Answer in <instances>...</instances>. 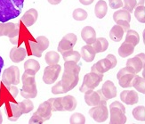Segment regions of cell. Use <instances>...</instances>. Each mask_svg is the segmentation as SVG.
<instances>
[{
  "label": "cell",
  "mask_w": 145,
  "mask_h": 124,
  "mask_svg": "<svg viewBox=\"0 0 145 124\" xmlns=\"http://www.w3.org/2000/svg\"><path fill=\"white\" fill-rule=\"evenodd\" d=\"M93 1H94V0H79V2H80L82 5H91Z\"/></svg>",
  "instance_id": "50"
},
{
  "label": "cell",
  "mask_w": 145,
  "mask_h": 124,
  "mask_svg": "<svg viewBox=\"0 0 145 124\" xmlns=\"http://www.w3.org/2000/svg\"><path fill=\"white\" fill-rule=\"evenodd\" d=\"M102 92L107 100L117 96V88L111 80H106L102 87Z\"/></svg>",
  "instance_id": "19"
},
{
  "label": "cell",
  "mask_w": 145,
  "mask_h": 124,
  "mask_svg": "<svg viewBox=\"0 0 145 124\" xmlns=\"http://www.w3.org/2000/svg\"><path fill=\"white\" fill-rule=\"evenodd\" d=\"M109 5L111 9H118L123 7V1L122 0H109Z\"/></svg>",
  "instance_id": "47"
},
{
  "label": "cell",
  "mask_w": 145,
  "mask_h": 124,
  "mask_svg": "<svg viewBox=\"0 0 145 124\" xmlns=\"http://www.w3.org/2000/svg\"><path fill=\"white\" fill-rule=\"evenodd\" d=\"M117 24H118V25H120L124 30H125V32H127V30H130V22H127V21H124V20H119L118 22H116Z\"/></svg>",
  "instance_id": "48"
},
{
  "label": "cell",
  "mask_w": 145,
  "mask_h": 124,
  "mask_svg": "<svg viewBox=\"0 0 145 124\" xmlns=\"http://www.w3.org/2000/svg\"><path fill=\"white\" fill-rule=\"evenodd\" d=\"M2 81L9 85H18L20 83V70L17 66H10L3 72Z\"/></svg>",
  "instance_id": "10"
},
{
  "label": "cell",
  "mask_w": 145,
  "mask_h": 124,
  "mask_svg": "<svg viewBox=\"0 0 145 124\" xmlns=\"http://www.w3.org/2000/svg\"><path fill=\"white\" fill-rule=\"evenodd\" d=\"M134 51H135V46L133 44H131V43L125 41L118 48V54L122 58H125L133 54Z\"/></svg>",
  "instance_id": "26"
},
{
  "label": "cell",
  "mask_w": 145,
  "mask_h": 124,
  "mask_svg": "<svg viewBox=\"0 0 145 124\" xmlns=\"http://www.w3.org/2000/svg\"><path fill=\"white\" fill-rule=\"evenodd\" d=\"M49 47V40L45 36H39L35 40L29 41L30 54L36 57H41L42 53Z\"/></svg>",
  "instance_id": "3"
},
{
  "label": "cell",
  "mask_w": 145,
  "mask_h": 124,
  "mask_svg": "<svg viewBox=\"0 0 145 124\" xmlns=\"http://www.w3.org/2000/svg\"><path fill=\"white\" fill-rule=\"evenodd\" d=\"M45 60H46V63L48 65L57 64L59 63V60H60V54L57 52L49 51L46 54Z\"/></svg>",
  "instance_id": "34"
},
{
  "label": "cell",
  "mask_w": 145,
  "mask_h": 124,
  "mask_svg": "<svg viewBox=\"0 0 145 124\" xmlns=\"http://www.w3.org/2000/svg\"><path fill=\"white\" fill-rule=\"evenodd\" d=\"M92 45L96 53H103L108 49L109 42L104 38H97Z\"/></svg>",
  "instance_id": "28"
},
{
  "label": "cell",
  "mask_w": 145,
  "mask_h": 124,
  "mask_svg": "<svg viewBox=\"0 0 145 124\" xmlns=\"http://www.w3.org/2000/svg\"><path fill=\"white\" fill-rule=\"evenodd\" d=\"M49 103L51 104V106L53 109V112H63V105H62V100L61 97L58 98H50L48 99Z\"/></svg>",
  "instance_id": "39"
},
{
  "label": "cell",
  "mask_w": 145,
  "mask_h": 124,
  "mask_svg": "<svg viewBox=\"0 0 145 124\" xmlns=\"http://www.w3.org/2000/svg\"><path fill=\"white\" fill-rule=\"evenodd\" d=\"M22 21L20 22L16 23V27L14 30L8 37L10 42L14 45H21L22 42L27 40L30 37L28 30H26L22 27Z\"/></svg>",
  "instance_id": "7"
},
{
  "label": "cell",
  "mask_w": 145,
  "mask_h": 124,
  "mask_svg": "<svg viewBox=\"0 0 145 124\" xmlns=\"http://www.w3.org/2000/svg\"><path fill=\"white\" fill-rule=\"evenodd\" d=\"M113 19H114L115 22L119 21V20H124V21H127L130 22L131 21V13L127 9H120L116 11L114 14H113Z\"/></svg>",
  "instance_id": "31"
},
{
  "label": "cell",
  "mask_w": 145,
  "mask_h": 124,
  "mask_svg": "<svg viewBox=\"0 0 145 124\" xmlns=\"http://www.w3.org/2000/svg\"><path fill=\"white\" fill-rule=\"evenodd\" d=\"M78 41V38L74 33H68L66 34L61 40L59 42L58 45V51L62 54L63 53L72 50L74 46Z\"/></svg>",
  "instance_id": "12"
},
{
  "label": "cell",
  "mask_w": 145,
  "mask_h": 124,
  "mask_svg": "<svg viewBox=\"0 0 145 124\" xmlns=\"http://www.w3.org/2000/svg\"><path fill=\"white\" fill-rule=\"evenodd\" d=\"M36 113L37 114H39L45 121H48L50 118H51L52 113H53L51 104L49 103L48 100L43 102L39 106V108H37Z\"/></svg>",
  "instance_id": "22"
},
{
  "label": "cell",
  "mask_w": 145,
  "mask_h": 124,
  "mask_svg": "<svg viewBox=\"0 0 145 124\" xmlns=\"http://www.w3.org/2000/svg\"><path fill=\"white\" fill-rule=\"evenodd\" d=\"M107 12H108V7H107L106 2L103 0L98 1L95 5V7H94V14H95L96 17L99 19H103L107 14Z\"/></svg>",
  "instance_id": "29"
},
{
  "label": "cell",
  "mask_w": 145,
  "mask_h": 124,
  "mask_svg": "<svg viewBox=\"0 0 145 124\" xmlns=\"http://www.w3.org/2000/svg\"><path fill=\"white\" fill-rule=\"evenodd\" d=\"M24 0H0V22H7L21 14Z\"/></svg>",
  "instance_id": "1"
},
{
  "label": "cell",
  "mask_w": 145,
  "mask_h": 124,
  "mask_svg": "<svg viewBox=\"0 0 145 124\" xmlns=\"http://www.w3.org/2000/svg\"><path fill=\"white\" fill-rule=\"evenodd\" d=\"M52 93L54 95H59V94H64V93H67L66 90L64 89L63 86H62L61 80L58 81L56 83L53 88H52Z\"/></svg>",
  "instance_id": "45"
},
{
  "label": "cell",
  "mask_w": 145,
  "mask_h": 124,
  "mask_svg": "<svg viewBox=\"0 0 145 124\" xmlns=\"http://www.w3.org/2000/svg\"><path fill=\"white\" fill-rule=\"evenodd\" d=\"M85 101L89 106H96L99 104H107V98L102 90H88L85 93Z\"/></svg>",
  "instance_id": "6"
},
{
  "label": "cell",
  "mask_w": 145,
  "mask_h": 124,
  "mask_svg": "<svg viewBox=\"0 0 145 124\" xmlns=\"http://www.w3.org/2000/svg\"><path fill=\"white\" fill-rule=\"evenodd\" d=\"M103 76H101L99 74L95 72H89L86 73L84 76L83 79V83H82L80 87V92L82 93H86L88 90H93L94 89H96L99 86V84L103 81Z\"/></svg>",
  "instance_id": "4"
},
{
  "label": "cell",
  "mask_w": 145,
  "mask_h": 124,
  "mask_svg": "<svg viewBox=\"0 0 145 124\" xmlns=\"http://www.w3.org/2000/svg\"><path fill=\"white\" fill-rule=\"evenodd\" d=\"M143 70H145V60H144V66H143Z\"/></svg>",
  "instance_id": "56"
},
{
  "label": "cell",
  "mask_w": 145,
  "mask_h": 124,
  "mask_svg": "<svg viewBox=\"0 0 145 124\" xmlns=\"http://www.w3.org/2000/svg\"><path fill=\"white\" fill-rule=\"evenodd\" d=\"M61 65L54 64V65H48L45 68L43 74V80L46 84H53L58 79L59 74L61 72Z\"/></svg>",
  "instance_id": "11"
},
{
  "label": "cell",
  "mask_w": 145,
  "mask_h": 124,
  "mask_svg": "<svg viewBox=\"0 0 145 124\" xmlns=\"http://www.w3.org/2000/svg\"><path fill=\"white\" fill-rule=\"evenodd\" d=\"M145 60V54L141 53L135 55V57L130 58L127 62V67L128 69L135 74L139 73L142 70H143Z\"/></svg>",
  "instance_id": "15"
},
{
  "label": "cell",
  "mask_w": 145,
  "mask_h": 124,
  "mask_svg": "<svg viewBox=\"0 0 145 124\" xmlns=\"http://www.w3.org/2000/svg\"><path fill=\"white\" fill-rule=\"evenodd\" d=\"M35 75H36V72H34L32 71H29V70H25L23 75H22V84L29 85V84L36 83Z\"/></svg>",
  "instance_id": "36"
},
{
  "label": "cell",
  "mask_w": 145,
  "mask_h": 124,
  "mask_svg": "<svg viewBox=\"0 0 145 124\" xmlns=\"http://www.w3.org/2000/svg\"><path fill=\"white\" fill-rule=\"evenodd\" d=\"M80 54H81V56L83 58V60H85L86 62H87V63H91V62L93 61L94 57H95L96 52L93 49V46L87 44V45L81 47Z\"/></svg>",
  "instance_id": "23"
},
{
  "label": "cell",
  "mask_w": 145,
  "mask_h": 124,
  "mask_svg": "<svg viewBox=\"0 0 145 124\" xmlns=\"http://www.w3.org/2000/svg\"><path fill=\"white\" fill-rule=\"evenodd\" d=\"M89 114L96 122H104L109 117V111L105 104H99L93 106L89 111Z\"/></svg>",
  "instance_id": "13"
},
{
  "label": "cell",
  "mask_w": 145,
  "mask_h": 124,
  "mask_svg": "<svg viewBox=\"0 0 145 124\" xmlns=\"http://www.w3.org/2000/svg\"><path fill=\"white\" fill-rule=\"evenodd\" d=\"M47 1L51 4V5H58L61 2V0H47Z\"/></svg>",
  "instance_id": "51"
},
{
  "label": "cell",
  "mask_w": 145,
  "mask_h": 124,
  "mask_svg": "<svg viewBox=\"0 0 145 124\" xmlns=\"http://www.w3.org/2000/svg\"><path fill=\"white\" fill-rule=\"evenodd\" d=\"M37 17H39L37 11L34 8H31L27 12H25V14L22 17L21 21L26 27H30L37 22Z\"/></svg>",
  "instance_id": "20"
},
{
  "label": "cell",
  "mask_w": 145,
  "mask_h": 124,
  "mask_svg": "<svg viewBox=\"0 0 145 124\" xmlns=\"http://www.w3.org/2000/svg\"><path fill=\"white\" fill-rule=\"evenodd\" d=\"M3 66H4V60L1 56H0V73H1V71L3 69Z\"/></svg>",
  "instance_id": "52"
},
{
  "label": "cell",
  "mask_w": 145,
  "mask_h": 124,
  "mask_svg": "<svg viewBox=\"0 0 145 124\" xmlns=\"http://www.w3.org/2000/svg\"><path fill=\"white\" fill-rule=\"evenodd\" d=\"M107 58H108L110 61V63L112 64V65H113V68H114L116 65H117V58H116V56L114 54H108L107 55Z\"/></svg>",
  "instance_id": "49"
},
{
  "label": "cell",
  "mask_w": 145,
  "mask_h": 124,
  "mask_svg": "<svg viewBox=\"0 0 145 124\" xmlns=\"http://www.w3.org/2000/svg\"><path fill=\"white\" fill-rule=\"evenodd\" d=\"M70 122L71 124H84L86 122V117L80 113H75L71 116Z\"/></svg>",
  "instance_id": "43"
},
{
  "label": "cell",
  "mask_w": 145,
  "mask_h": 124,
  "mask_svg": "<svg viewBox=\"0 0 145 124\" xmlns=\"http://www.w3.org/2000/svg\"><path fill=\"white\" fill-rule=\"evenodd\" d=\"M62 57H63V60L65 62L73 61V62H76V63H78V62L80 60L81 54L78 51H74L72 49V50L67 51V52L62 54Z\"/></svg>",
  "instance_id": "35"
},
{
  "label": "cell",
  "mask_w": 145,
  "mask_h": 124,
  "mask_svg": "<svg viewBox=\"0 0 145 124\" xmlns=\"http://www.w3.org/2000/svg\"><path fill=\"white\" fill-rule=\"evenodd\" d=\"M61 100H62V105H63L64 111L72 112L76 109V107H77V105H78L76 98L71 95L61 97Z\"/></svg>",
  "instance_id": "25"
},
{
  "label": "cell",
  "mask_w": 145,
  "mask_h": 124,
  "mask_svg": "<svg viewBox=\"0 0 145 124\" xmlns=\"http://www.w3.org/2000/svg\"><path fill=\"white\" fill-rule=\"evenodd\" d=\"M21 95L24 98H35L37 95V89L36 83L23 85L21 89Z\"/></svg>",
  "instance_id": "24"
},
{
  "label": "cell",
  "mask_w": 145,
  "mask_h": 124,
  "mask_svg": "<svg viewBox=\"0 0 145 124\" xmlns=\"http://www.w3.org/2000/svg\"><path fill=\"white\" fill-rule=\"evenodd\" d=\"M120 99L125 104L133 105L139 101V96L135 90H123L120 94Z\"/></svg>",
  "instance_id": "17"
},
{
  "label": "cell",
  "mask_w": 145,
  "mask_h": 124,
  "mask_svg": "<svg viewBox=\"0 0 145 124\" xmlns=\"http://www.w3.org/2000/svg\"><path fill=\"white\" fill-rule=\"evenodd\" d=\"M110 69H113V65L108 58H104L100 60L95 64H93L91 68V72H95L101 76H103V74L109 72Z\"/></svg>",
  "instance_id": "16"
},
{
  "label": "cell",
  "mask_w": 145,
  "mask_h": 124,
  "mask_svg": "<svg viewBox=\"0 0 145 124\" xmlns=\"http://www.w3.org/2000/svg\"><path fill=\"white\" fill-rule=\"evenodd\" d=\"M125 30L124 29L120 26L117 24V25L113 26L110 31V38L111 39V40L115 41V42H119L124 36Z\"/></svg>",
  "instance_id": "27"
},
{
  "label": "cell",
  "mask_w": 145,
  "mask_h": 124,
  "mask_svg": "<svg viewBox=\"0 0 145 124\" xmlns=\"http://www.w3.org/2000/svg\"><path fill=\"white\" fill-rule=\"evenodd\" d=\"M46 121L43 119V118L39 115V114H37L36 112L34 113V114L31 116V118L29 119V122L30 124H42L44 123Z\"/></svg>",
  "instance_id": "46"
},
{
  "label": "cell",
  "mask_w": 145,
  "mask_h": 124,
  "mask_svg": "<svg viewBox=\"0 0 145 124\" xmlns=\"http://www.w3.org/2000/svg\"><path fill=\"white\" fill-rule=\"evenodd\" d=\"M16 27V23L12 22H1L0 23V37H9Z\"/></svg>",
  "instance_id": "30"
},
{
  "label": "cell",
  "mask_w": 145,
  "mask_h": 124,
  "mask_svg": "<svg viewBox=\"0 0 145 124\" xmlns=\"http://www.w3.org/2000/svg\"><path fill=\"white\" fill-rule=\"evenodd\" d=\"M133 116L135 120L139 121H145V106L140 105V106L135 107L133 112Z\"/></svg>",
  "instance_id": "40"
},
{
  "label": "cell",
  "mask_w": 145,
  "mask_h": 124,
  "mask_svg": "<svg viewBox=\"0 0 145 124\" xmlns=\"http://www.w3.org/2000/svg\"><path fill=\"white\" fill-rule=\"evenodd\" d=\"M3 122V116H2V113L0 112V123Z\"/></svg>",
  "instance_id": "54"
},
{
  "label": "cell",
  "mask_w": 145,
  "mask_h": 124,
  "mask_svg": "<svg viewBox=\"0 0 145 124\" xmlns=\"http://www.w3.org/2000/svg\"><path fill=\"white\" fill-rule=\"evenodd\" d=\"M19 105H20L22 113L23 114H29L34 108V104L31 102L30 98H25L23 101L19 103Z\"/></svg>",
  "instance_id": "37"
},
{
  "label": "cell",
  "mask_w": 145,
  "mask_h": 124,
  "mask_svg": "<svg viewBox=\"0 0 145 124\" xmlns=\"http://www.w3.org/2000/svg\"><path fill=\"white\" fill-rule=\"evenodd\" d=\"M125 41L133 44L135 47L139 44L140 41V36L137 31L133 30H128L127 32V36H125Z\"/></svg>",
  "instance_id": "32"
},
{
  "label": "cell",
  "mask_w": 145,
  "mask_h": 124,
  "mask_svg": "<svg viewBox=\"0 0 145 124\" xmlns=\"http://www.w3.org/2000/svg\"><path fill=\"white\" fill-rule=\"evenodd\" d=\"M133 87L138 92L145 94V80H144V78L142 76H138L136 74L134 80H133Z\"/></svg>",
  "instance_id": "33"
},
{
  "label": "cell",
  "mask_w": 145,
  "mask_h": 124,
  "mask_svg": "<svg viewBox=\"0 0 145 124\" xmlns=\"http://www.w3.org/2000/svg\"><path fill=\"white\" fill-rule=\"evenodd\" d=\"M72 16L76 21H85L87 18V12L82 8H77L73 11Z\"/></svg>",
  "instance_id": "42"
},
{
  "label": "cell",
  "mask_w": 145,
  "mask_h": 124,
  "mask_svg": "<svg viewBox=\"0 0 145 124\" xmlns=\"http://www.w3.org/2000/svg\"><path fill=\"white\" fill-rule=\"evenodd\" d=\"M81 38L86 44L92 45L96 39V32L91 26H86L81 30Z\"/></svg>",
  "instance_id": "21"
},
{
  "label": "cell",
  "mask_w": 145,
  "mask_h": 124,
  "mask_svg": "<svg viewBox=\"0 0 145 124\" xmlns=\"http://www.w3.org/2000/svg\"><path fill=\"white\" fill-rule=\"evenodd\" d=\"M110 120L111 124H124L127 122V116H125V108L124 105L118 101L113 102L110 105Z\"/></svg>",
  "instance_id": "2"
},
{
  "label": "cell",
  "mask_w": 145,
  "mask_h": 124,
  "mask_svg": "<svg viewBox=\"0 0 145 124\" xmlns=\"http://www.w3.org/2000/svg\"><path fill=\"white\" fill-rule=\"evenodd\" d=\"M142 77L144 78V80H145V70H143L142 72Z\"/></svg>",
  "instance_id": "55"
},
{
  "label": "cell",
  "mask_w": 145,
  "mask_h": 124,
  "mask_svg": "<svg viewBox=\"0 0 145 124\" xmlns=\"http://www.w3.org/2000/svg\"><path fill=\"white\" fill-rule=\"evenodd\" d=\"M24 69L32 71L37 73L40 70V64L39 62L34 59H29L24 63Z\"/></svg>",
  "instance_id": "38"
},
{
  "label": "cell",
  "mask_w": 145,
  "mask_h": 124,
  "mask_svg": "<svg viewBox=\"0 0 145 124\" xmlns=\"http://www.w3.org/2000/svg\"><path fill=\"white\" fill-rule=\"evenodd\" d=\"M145 0H137V5H143Z\"/></svg>",
  "instance_id": "53"
},
{
  "label": "cell",
  "mask_w": 145,
  "mask_h": 124,
  "mask_svg": "<svg viewBox=\"0 0 145 124\" xmlns=\"http://www.w3.org/2000/svg\"><path fill=\"white\" fill-rule=\"evenodd\" d=\"M28 55L26 48L24 47H12L10 51V59L14 63H20L22 62Z\"/></svg>",
  "instance_id": "18"
},
{
  "label": "cell",
  "mask_w": 145,
  "mask_h": 124,
  "mask_svg": "<svg viewBox=\"0 0 145 124\" xmlns=\"http://www.w3.org/2000/svg\"><path fill=\"white\" fill-rule=\"evenodd\" d=\"M19 93V89L16 85H9L5 82H0V106L10 101V98L14 99Z\"/></svg>",
  "instance_id": "5"
},
{
  "label": "cell",
  "mask_w": 145,
  "mask_h": 124,
  "mask_svg": "<svg viewBox=\"0 0 145 124\" xmlns=\"http://www.w3.org/2000/svg\"><path fill=\"white\" fill-rule=\"evenodd\" d=\"M124 5H123V7L125 9H127V11H129L130 13L134 11V9L138 7L137 5V0H124Z\"/></svg>",
  "instance_id": "44"
},
{
  "label": "cell",
  "mask_w": 145,
  "mask_h": 124,
  "mask_svg": "<svg viewBox=\"0 0 145 124\" xmlns=\"http://www.w3.org/2000/svg\"><path fill=\"white\" fill-rule=\"evenodd\" d=\"M136 74L132 72L128 68L125 66V68L119 71L117 74V79H118V83L120 87L124 89L132 88L133 87V80Z\"/></svg>",
  "instance_id": "9"
},
{
  "label": "cell",
  "mask_w": 145,
  "mask_h": 124,
  "mask_svg": "<svg viewBox=\"0 0 145 124\" xmlns=\"http://www.w3.org/2000/svg\"><path fill=\"white\" fill-rule=\"evenodd\" d=\"M5 111L8 120L11 121H16L22 114L19 103H14L12 101H8L5 103Z\"/></svg>",
  "instance_id": "14"
},
{
  "label": "cell",
  "mask_w": 145,
  "mask_h": 124,
  "mask_svg": "<svg viewBox=\"0 0 145 124\" xmlns=\"http://www.w3.org/2000/svg\"><path fill=\"white\" fill-rule=\"evenodd\" d=\"M135 16L139 22L145 24V7L144 5H138L135 10Z\"/></svg>",
  "instance_id": "41"
},
{
  "label": "cell",
  "mask_w": 145,
  "mask_h": 124,
  "mask_svg": "<svg viewBox=\"0 0 145 124\" xmlns=\"http://www.w3.org/2000/svg\"><path fill=\"white\" fill-rule=\"evenodd\" d=\"M61 83L66 92L72 90L79 81V73L64 70L63 75L61 77Z\"/></svg>",
  "instance_id": "8"
}]
</instances>
